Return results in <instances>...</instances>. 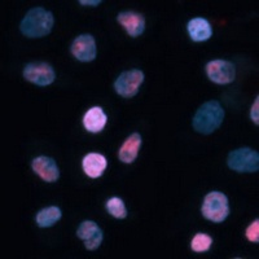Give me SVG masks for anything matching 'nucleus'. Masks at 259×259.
<instances>
[{
  "label": "nucleus",
  "instance_id": "nucleus-1",
  "mask_svg": "<svg viewBox=\"0 0 259 259\" xmlns=\"http://www.w3.org/2000/svg\"><path fill=\"white\" fill-rule=\"evenodd\" d=\"M224 119V109L221 103L210 100L203 103L193 115L192 126L194 131L202 135H210L221 127Z\"/></svg>",
  "mask_w": 259,
  "mask_h": 259
},
{
  "label": "nucleus",
  "instance_id": "nucleus-2",
  "mask_svg": "<svg viewBox=\"0 0 259 259\" xmlns=\"http://www.w3.org/2000/svg\"><path fill=\"white\" fill-rule=\"evenodd\" d=\"M55 17L47 9L36 7L30 9L21 21L20 30L27 38H43L47 36L53 29Z\"/></svg>",
  "mask_w": 259,
  "mask_h": 259
},
{
  "label": "nucleus",
  "instance_id": "nucleus-3",
  "mask_svg": "<svg viewBox=\"0 0 259 259\" xmlns=\"http://www.w3.org/2000/svg\"><path fill=\"white\" fill-rule=\"evenodd\" d=\"M201 211H202L203 218H206L207 221H211L214 223H222L230 215L228 198L222 192H210L203 198Z\"/></svg>",
  "mask_w": 259,
  "mask_h": 259
},
{
  "label": "nucleus",
  "instance_id": "nucleus-4",
  "mask_svg": "<svg viewBox=\"0 0 259 259\" xmlns=\"http://www.w3.org/2000/svg\"><path fill=\"white\" fill-rule=\"evenodd\" d=\"M227 165L236 172H256L259 170V153L251 148H239L228 154Z\"/></svg>",
  "mask_w": 259,
  "mask_h": 259
},
{
  "label": "nucleus",
  "instance_id": "nucleus-5",
  "mask_svg": "<svg viewBox=\"0 0 259 259\" xmlns=\"http://www.w3.org/2000/svg\"><path fill=\"white\" fill-rule=\"evenodd\" d=\"M143 82L144 73L140 69H131L119 74V77L114 82V90L119 96L131 99L138 94Z\"/></svg>",
  "mask_w": 259,
  "mask_h": 259
},
{
  "label": "nucleus",
  "instance_id": "nucleus-6",
  "mask_svg": "<svg viewBox=\"0 0 259 259\" xmlns=\"http://www.w3.org/2000/svg\"><path fill=\"white\" fill-rule=\"evenodd\" d=\"M24 78L34 84L46 87L55 82L56 73H55L52 65H50L48 62H29L24 68Z\"/></svg>",
  "mask_w": 259,
  "mask_h": 259
},
{
  "label": "nucleus",
  "instance_id": "nucleus-7",
  "mask_svg": "<svg viewBox=\"0 0 259 259\" xmlns=\"http://www.w3.org/2000/svg\"><path fill=\"white\" fill-rule=\"evenodd\" d=\"M206 74L207 78L217 84H230L236 78V68L227 60H212L207 62Z\"/></svg>",
  "mask_w": 259,
  "mask_h": 259
},
{
  "label": "nucleus",
  "instance_id": "nucleus-8",
  "mask_svg": "<svg viewBox=\"0 0 259 259\" xmlns=\"http://www.w3.org/2000/svg\"><path fill=\"white\" fill-rule=\"evenodd\" d=\"M70 50L73 56L82 62H90L96 59V40L90 34H82V35L77 36L74 39Z\"/></svg>",
  "mask_w": 259,
  "mask_h": 259
},
{
  "label": "nucleus",
  "instance_id": "nucleus-9",
  "mask_svg": "<svg viewBox=\"0 0 259 259\" xmlns=\"http://www.w3.org/2000/svg\"><path fill=\"white\" fill-rule=\"evenodd\" d=\"M77 236L84 241L87 250H96L103 242V231L94 221H84L78 227Z\"/></svg>",
  "mask_w": 259,
  "mask_h": 259
},
{
  "label": "nucleus",
  "instance_id": "nucleus-10",
  "mask_svg": "<svg viewBox=\"0 0 259 259\" xmlns=\"http://www.w3.org/2000/svg\"><path fill=\"white\" fill-rule=\"evenodd\" d=\"M32 170L47 183H55L60 178V170L56 161L51 157L40 156L32 159Z\"/></svg>",
  "mask_w": 259,
  "mask_h": 259
},
{
  "label": "nucleus",
  "instance_id": "nucleus-11",
  "mask_svg": "<svg viewBox=\"0 0 259 259\" xmlns=\"http://www.w3.org/2000/svg\"><path fill=\"white\" fill-rule=\"evenodd\" d=\"M117 21L124 27L127 34L133 38L140 36L145 30V18L140 13L131 12V11L121 12L118 13Z\"/></svg>",
  "mask_w": 259,
  "mask_h": 259
},
{
  "label": "nucleus",
  "instance_id": "nucleus-12",
  "mask_svg": "<svg viewBox=\"0 0 259 259\" xmlns=\"http://www.w3.org/2000/svg\"><path fill=\"white\" fill-rule=\"evenodd\" d=\"M108 161L105 157L100 153H89L85 154L82 161V167L84 174L92 179H97L104 174Z\"/></svg>",
  "mask_w": 259,
  "mask_h": 259
},
{
  "label": "nucleus",
  "instance_id": "nucleus-13",
  "mask_svg": "<svg viewBox=\"0 0 259 259\" xmlns=\"http://www.w3.org/2000/svg\"><path fill=\"white\" fill-rule=\"evenodd\" d=\"M140 147H142V136H140V134H131L118 150V157L123 163H133L136 157H138Z\"/></svg>",
  "mask_w": 259,
  "mask_h": 259
},
{
  "label": "nucleus",
  "instance_id": "nucleus-14",
  "mask_svg": "<svg viewBox=\"0 0 259 259\" xmlns=\"http://www.w3.org/2000/svg\"><path fill=\"white\" fill-rule=\"evenodd\" d=\"M108 122V117L100 106H94L85 112L83 117V126L89 133H101Z\"/></svg>",
  "mask_w": 259,
  "mask_h": 259
},
{
  "label": "nucleus",
  "instance_id": "nucleus-15",
  "mask_svg": "<svg viewBox=\"0 0 259 259\" xmlns=\"http://www.w3.org/2000/svg\"><path fill=\"white\" fill-rule=\"evenodd\" d=\"M189 36L193 41H205L211 38L212 27L209 21L203 17H194L187 25Z\"/></svg>",
  "mask_w": 259,
  "mask_h": 259
},
{
  "label": "nucleus",
  "instance_id": "nucleus-16",
  "mask_svg": "<svg viewBox=\"0 0 259 259\" xmlns=\"http://www.w3.org/2000/svg\"><path fill=\"white\" fill-rule=\"evenodd\" d=\"M62 212L60 207L57 206H48L41 209L40 211L36 214L35 222L40 228H48L52 227L61 219Z\"/></svg>",
  "mask_w": 259,
  "mask_h": 259
},
{
  "label": "nucleus",
  "instance_id": "nucleus-17",
  "mask_svg": "<svg viewBox=\"0 0 259 259\" xmlns=\"http://www.w3.org/2000/svg\"><path fill=\"white\" fill-rule=\"evenodd\" d=\"M211 236L206 235V233H196L193 239H192L191 247L192 250L196 251V253H203V251L209 250L210 247H211Z\"/></svg>",
  "mask_w": 259,
  "mask_h": 259
},
{
  "label": "nucleus",
  "instance_id": "nucleus-18",
  "mask_svg": "<svg viewBox=\"0 0 259 259\" xmlns=\"http://www.w3.org/2000/svg\"><path fill=\"white\" fill-rule=\"evenodd\" d=\"M106 210L117 219H124L127 217V209L124 202L119 197H112L106 202Z\"/></svg>",
  "mask_w": 259,
  "mask_h": 259
},
{
  "label": "nucleus",
  "instance_id": "nucleus-19",
  "mask_svg": "<svg viewBox=\"0 0 259 259\" xmlns=\"http://www.w3.org/2000/svg\"><path fill=\"white\" fill-rule=\"evenodd\" d=\"M245 235H246V239L250 242H258L259 241V221L255 219L254 222H251L250 226L247 227L246 231H245Z\"/></svg>",
  "mask_w": 259,
  "mask_h": 259
},
{
  "label": "nucleus",
  "instance_id": "nucleus-20",
  "mask_svg": "<svg viewBox=\"0 0 259 259\" xmlns=\"http://www.w3.org/2000/svg\"><path fill=\"white\" fill-rule=\"evenodd\" d=\"M250 118H251V121L258 126L259 124V97L258 96H256L255 101H254V104L251 105Z\"/></svg>",
  "mask_w": 259,
  "mask_h": 259
},
{
  "label": "nucleus",
  "instance_id": "nucleus-21",
  "mask_svg": "<svg viewBox=\"0 0 259 259\" xmlns=\"http://www.w3.org/2000/svg\"><path fill=\"white\" fill-rule=\"evenodd\" d=\"M101 2L100 0H94V2H91V0H79V4H82V6H85V7H96L99 6Z\"/></svg>",
  "mask_w": 259,
  "mask_h": 259
}]
</instances>
